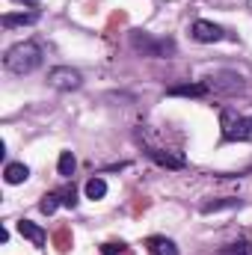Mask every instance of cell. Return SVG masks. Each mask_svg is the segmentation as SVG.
I'll return each instance as SVG.
<instances>
[{
    "label": "cell",
    "instance_id": "6da1fadb",
    "mask_svg": "<svg viewBox=\"0 0 252 255\" xmlns=\"http://www.w3.org/2000/svg\"><path fill=\"white\" fill-rule=\"evenodd\" d=\"M3 65L12 74H30V71H36L42 65V48L36 42H21V45H15V48L6 51Z\"/></svg>",
    "mask_w": 252,
    "mask_h": 255
},
{
    "label": "cell",
    "instance_id": "7a4b0ae2",
    "mask_svg": "<svg viewBox=\"0 0 252 255\" xmlns=\"http://www.w3.org/2000/svg\"><path fill=\"white\" fill-rule=\"evenodd\" d=\"M220 125H223V136H226V139L252 142V116H241V119H235L232 110H223V113H220Z\"/></svg>",
    "mask_w": 252,
    "mask_h": 255
},
{
    "label": "cell",
    "instance_id": "3957f363",
    "mask_svg": "<svg viewBox=\"0 0 252 255\" xmlns=\"http://www.w3.org/2000/svg\"><path fill=\"white\" fill-rule=\"evenodd\" d=\"M130 45H133V51H142L145 57H166V54L175 51V42H169V39H151L142 30L130 33Z\"/></svg>",
    "mask_w": 252,
    "mask_h": 255
},
{
    "label": "cell",
    "instance_id": "277c9868",
    "mask_svg": "<svg viewBox=\"0 0 252 255\" xmlns=\"http://www.w3.org/2000/svg\"><path fill=\"white\" fill-rule=\"evenodd\" d=\"M48 80H51V86L54 89H77L80 86V71H74V68H68V65H60V68H54L51 74H48Z\"/></svg>",
    "mask_w": 252,
    "mask_h": 255
},
{
    "label": "cell",
    "instance_id": "5b68a950",
    "mask_svg": "<svg viewBox=\"0 0 252 255\" xmlns=\"http://www.w3.org/2000/svg\"><path fill=\"white\" fill-rule=\"evenodd\" d=\"M193 39L202 42V45H211V42H220L223 39V30L211 21H196L193 24Z\"/></svg>",
    "mask_w": 252,
    "mask_h": 255
},
{
    "label": "cell",
    "instance_id": "8992f818",
    "mask_svg": "<svg viewBox=\"0 0 252 255\" xmlns=\"http://www.w3.org/2000/svg\"><path fill=\"white\" fill-rule=\"evenodd\" d=\"M18 232H21V238H27L33 247H45V241H48V235H45L36 223H30V220H21V223H18Z\"/></svg>",
    "mask_w": 252,
    "mask_h": 255
},
{
    "label": "cell",
    "instance_id": "52a82bcc",
    "mask_svg": "<svg viewBox=\"0 0 252 255\" xmlns=\"http://www.w3.org/2000/svg\"><path fill=\"white\" fill-rule=\"evenodd\" d=\"M54 250L60 255H65V253H71V247H74V235H71V226H60L57 232H54Z\"/></svg>",
    "mask_w": 252,
    "mask_h": 255
},
{
    "label": "cell",
    "instance_id": "ba28073f",
    "mask_svg": "<svg viewBox=\"0 0 252 255\" xmlns=\"http://www.w3.org/2000/svg\"><path fill=\"white\" fill-rule=\"evenodd\" d=\"M148 157H151L154 163H160V166H169V169H181V166H184V157L169 154V151H163V148H148Z\"/></svg>",
    "mask_w": 252,
    "mask_h": 255
},
{
    "label": "cell",
    "instance_id": "9c48e42d",
    "mask_svg": "<svg viewBox=\"0 0 252 255\" xmlns=\"http://www.w3.org/2000/svg\"><path fill=\"white\" fill-rule=\"evenodd\" d=\"M169 95H187V98H202V95H208V83H181V86H169Z\"/></svg>",
    "mask_w": 252,
    "mask_h": 255
},
{
    "label": "cell",
    "instance_id": "30bf717a",
    "mask_svg": "<svg viewBox=\"0 0 252 255\" xmlns=\"http://www.w3.org/2000/svg\"><path fill=\"white\" fill-rule=\"evenodd\" d=\"M223 77H226V80H214V77H211V80H208V86H214V89H223V92H235V89H241V86H244V77H241V74H232V71H226Z\"/></svg>",
    "mask_w": 252,
    "mask_h": 255
},
{
    "label": "cell",
    "instance_id": "8fae6325",
    "mask_svg": "<svg viewBox=\"0 0 252 255\" xmlns=\"http://www.w3.org/2000/svg\"><path fill=\"white\" fill-rule=\"evenodd\" d=\"M145 244H148L151 255H178V247L169 238H148Z\"/></svg>",
    "mask_w": 252,
    "mask_h": 255
},
{
    "label": "cell",
    "instance_id": "7c38bea8",
    "mask_svg": "<svg viewBox=\"0 0 252 255\" xmlns=\"http://www.w3.org/2000/svg\"><path fill=\"white\" fill-rule=\"evenodd\" d=\"M36 21V12H18V15H12V12H6L3 18H0V24L3 27H18V24H33Z\"/></svg>",
    "mask_w": 252,
    "mask_h": 255
},
{
    "label": "cell",
    "instance_id": "4fadbf2b",
    "mask_svg": "<svg viewBox=\"0 0 252 255\" xmlns=\"http://www.w3.org/2000/svg\"><path fill=\"white\" fill-rule=\"evenodd\" d=\"M3 175H6V181H9V184H21V181H27V175H30V169H27L24 163H9Z\"/></svg>",
    "mask_w": 252,
    "mask_h": 255
},
{
    "label": "cell",
    "instance_id": "5bb4252c",
    "mask_svg": "<svg viewBox=\"0 0 252 255\" xmlns=\"http://www.w3.org/2000/svg\"><path fill=\"white\" fill-rule=\"evenodd\" d=\"M86 196H89V199H104V196H107V181H104V178L86 181Z\"/></svg>",
    "mask_w": 252,
    "mask_h": 255
},
{
    "label": "cell",
    "instance_id": "9a60e30c",
    "mask_svg": "<svg viewBox=\"0 0 252 255\" xmlns=\"http://www.w3.org/2000/svg\"><path fill=\"white\" fill-rule=\"evenodd\" d=\"M217 255H252V247H250V241H235V244L223 247Z\"/></svg>",
    "mask_w": 252,
    "mask_h": 255
},
{
    "label": "cell",
    "instance_id": "2e32d148",
    "mask_svg": "<svg viewBox=\"0 0 252 255\" xmlns=\"http://www.w3.org/2000/svg\"><path fill=\"white\" fill-rule=\"evenodd\" d=\"M125 21H127V12H125V9H116V12L110 15V21H107V27H104V36L110 39V36H113V30H116V27H122Z\"/></svg>",
    "mask_w": 252,
    "mask_h": 255
},
{
    "label": "cell",
    "instance_id": "e0dca14e",
    "mask_svg": "<svg viewBox=\"0 0 252 255\" xmlns=\"http://www.w3.org/2000/svg\"><path fill=\"white\" fill-rule=\"evenodd\" d=\"M57 205H60V196H57V193H45L42 202H39V211H42V214H54Z\"/></svg>",
    "mask_w": 252,
    "mask_h": 255
},
{
    "label": "cell",
    "instance_id": "ac0fdd59",
    "mask_svg": "<svg viewBox=\"0 0 252 255\" xmlns=\"http://www.w3.org/2000/svg\"><path fill=\"white\" fill-rule=\"evenodd\" d=\"M238 199H220V202H205L202 205V214H214V211H223V208H235Z\"/></svg>",
    "mask_w": 252,
    "mask_h": 255
},
{
    "label": "cell",
    "instance_id": "d6986e66",
    "mask_svg": "<svg viewBox=\"0 0 252 255\" xmlns=\"http://www.w3.org/2000/svg\"><path fill=\"white\" fill-rule=\"evenodd\" d=\"M74 166H77V163H74V154H71V151H63V154H60V175H71Z\"/></svg>",
    "mask_w": 252,
    "mask_h": 255
},
{
    "label": "cell",
    "instance_id": "ffe728a7",
    "mask_svg": "<svg viewBox=\"0 0 252 255\" xmlns=\"http://www.w3.org/2000/svg\"><path fill=\"white\" fill-rule=\"evenodd\" d=\"M101 253H104V255H122V253H125V244H122V241H119V244H116V241H110V244H104V247H101Z\"/></svg>",
    "mask_w": 252,
    "mask_h": 255
},
{
    "label": "cell",
    "instance_id": "44dd1931",
    "mask_svg": "<svg viewBox=\"0 0 252 255\" xmlns=\"http://www.w3.org/2000/svg\"><path fill=\"white\" fill-rule=\"evenodd\" d=\"M63 202L68 205V208H74V205H77V193H74V187H68V190L63 193Z\"/></svg>",
    "mask_w": 252,
    "mask_h": 255
},
{
    "label": "cell",
    "instance_id": "7402d4cb",
    "mask_svg": "<svg viewBox=\"0 0 252 255\" xmlns=\"http://www.w3.org/2000/svg\"><path fill=\"white\" fill-rule=\"evenodd\" d=\"M148 208V199L145 196H136V202H133V214H142Z\"/></svg>",
    "mask_w": 252,
    "mask_h": 255
},
{
    "label": "cell",
    "instance_id": "603a6c76",
    "mask_svg": "<svg viewBox=\"0 0 252 255\" xmlns=\"http://www.w3.org/2000/svg\"><path fill=\"white\" fill-rule=\"evenodd\" d=\"M18 3H27V6H36V0H18Z\"/></svg>",
    "mask_w": 252,
    "mask_h": 255
}]
</instances>
